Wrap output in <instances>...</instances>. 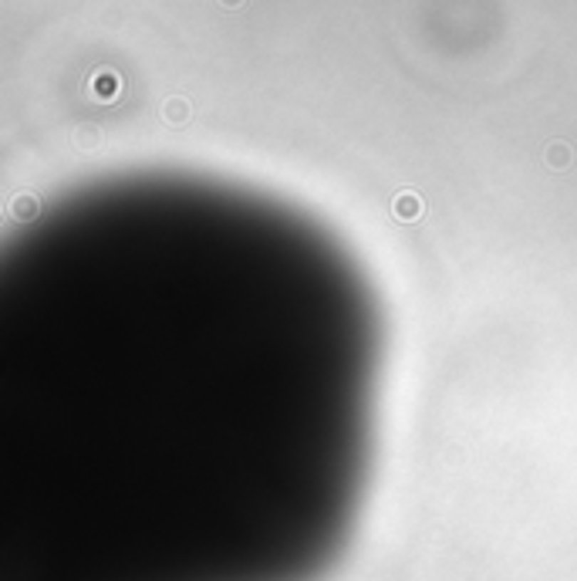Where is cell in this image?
I'll return each instance as SVG.
<instances>
[{"label": "cell", "instance_id": "6da1fadb", "mask_svg": "<svg viewBox=\"0 0 577 581\" xmlns=\"http://www.w3.org/2000/svg\"><path fill=\"white\" fill-rule=\"evenodd\" d=\"M88 91H91V98H98V102H115L118 95H122V78L112 68H102V71L91 75Z\"/></svg>", "mask_w": 577, "mask_h": 581}, {"label": "cell", "instance_id": "7a4b0ae2", "mask_svg": "<svg viewBox=\"0 0 577 581\" xmlns=\"http://www.w3.org/2000/svg\"><path fill=\"white\" fill-rule=\"evenodd\" d=\"M192 115V105L186 98H166L162 102V118H166L169 125H186Z\"/></svg>", "mask_w": 577, "mask_h": 581}, {"label": "cell", "instance_id": "3957f363", "mask_svg": "<svg viewBox=\"0 0 577 581\" xmlns=\"http://www.w3.org/2000/svg\"><path fill=\"white\" fill-rule=\"evenodd\" d=\"M392 210H395L398 220H419L422 217V200H419L415 193H398L395 203H392Z\"/></svg>", "mask_w": 577, "mask_h": 581}, {"label": "cell", "instance_id": "277c9868", "mask_svg": "<svg viewBox=\"0 0 577 581\" xmlns=\"http://www.w3.org/2000/svg\"><path fill=\"white\" fill-rule=\"evenodd\" d=\"M544 155H547V166L551 169H567L571 163H574V153H571V145L567 143H551Z\"/></svg>", "mask_w": 577, "mask_h": 581}, {"label": "cell", "instance_id": "5b68a950", "mask_svg": "<svg viewBox=\"0 0 577 581\" xmlns=\"http://www.w3.org/2000/svg\"><path fill=\"white\" fill-rule=\"evenodd\" d=\"M11 210H14V217H17V220H31V217H38V200H34V196H27V193H21L11 203Z\"/></svg>", "mask_w": 577, "mask_h": 581}, {"label": "cell", "instance_id": "8992f818", "mask_svg": "<svg viewBox=\"0 0 577 581\" xmlns=\"http://www.w3.org/2000/svg\"><path fill=\"white\" fill-rule=\"evenodd\" d=\"M98 143H102V132L95 129V125H81V129L75 132V145H78V149H95Z\"/></svg>", "mask_w": 577, "mask_h": 581}, {"label": "cell", "instance_id": "52a82bcc", "mask_svg": "<svg viewBox=\"0 0 577 581\" xmlns=\"http://www.w3.org/2000/svg\"><path fill=\"white\" fill-rule=\"evenodd\" d=\"M219 4H223V7H230V11H236V7H244L246 0H219Z\"/></svg>", "mask_w": 577, "mask_h": 581}]
</instances>
